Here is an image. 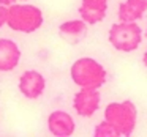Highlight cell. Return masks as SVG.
<instances>
[{"label":"cell","mask_w":147,"mask_h":137,"mask_svg":"<svg viewBox=\"0 0 147 137\" xmlns=\"http://www.w3.org/2000/svg\"><path fill=\"white\" fill-rule=\"evenodd\" d=\"M101 95L96 88H81L74 95L73 107L81 117H92L100 107Z\"/></svg>","instance_id":"8992f818"},{"label":"cell","mask_w":147,"mask_h":137,"mask_svg":"<svg viewBox=\"0 0 147 137\" xmlns=\"http://www.w3.org/2000/svg\"><path fill=\"white\" fill-rule=\"evenodd\" d=\"M13 3H16V0H0V5H5V7H10Z\"/></svg>","instance_id":"5bb4252c"},{"label":"cell","mask_w":147,"mask_h":137,"mask_svg":"<svg viewBox=\"0 0 147 137\" xmlns=\"http://www.w3.org/2000/svg\"><path fill=\"white\" fill-rule=\"evenodd\" d=\"M21 49L13 39H0V73H10L19 65Z\"/></svg>","instance_id":"9c48e42d"},{"label":"cell","mask_w":147,"mask_h":137,"mask_svg":"<svg viewBox=\"0 0 147 137\" xmlns=\"http://www.w3.org/2000/svg\"><path fill=\"white\" fill-rule=\"evenodd\" d=\"M105 120L117 131L119 136H131L136 128L138 110L131 101L111 102L105 109Z\"/></svg>","instance_id":"3957f363"},{"label":"cell","mask_w":147,"mask_h":137,"mask_svg":"<svg viewBox=\"0 0 147 137\" xmlns=\"http://www.w3.org/2000/svg\"><path fill=\"white\" fill-rule=\"evenodd\" d=\"M48 129L55 137H70L74 134L76 123L65 110H54L48 117Z\"/></svg>","instance_id":"52a82bcc"},{"label":"cell","mask_w":147,"mask_h":137,"mask_svg":"<svg viewBox=\"0 0 147 137\" xmlns=\"http://www.w3.org/2000/svg\"><path fill=\"white\" fill-rule=\"evenodd\" d=\"M71 80L79 88H101L108 80V73L101 63L92 57L78 58L70 68Z\"/></svg>","instance_id":"6da1fadb"},{"label":"cell","mask_w":147,"mask_h":137,"mask_svg":"<svg viewBox=\"0 0 147 137\" xmlns=\"http://www.w3.org/2000/svg\"><path fill=\"white\" fill-rule=\"evenodd\" d=\"M93 134H95L96 137H117V136H119L117 131H115L114 128H112L106 120L96 124V128H95V131H93Z\"/></svg>","instance_id":"7c38bea8"},{"label":"cell","mask_w":147,"mask_h":137,"mask_svg":"<svg viewBox=\"0 0 147 137\" xmlns=\"http://www.w3.org/2000/svg\"><path fill=\"white\" fill-rule=\"evenodd\" d=\"M147 8L141 5L138 0H125L119 5L117 16L120 22H136L144 16V11Z\"/></svg>","instance_id":"8fae6325"},{"label":"cell","mask_w":147,"mask_h":137,"mask_svg":"<svg viewBox=\"0 0 147 137\" xmlns=\"http://www.w3.org/2000/svg\"><path fill=\"white\" fill-rule=\"evenodd\" d=\"M59 32L70 43H79L87 35V24L82 19L65 21V22H62L59 25Z\"/></svg>","instance_id":"30bf717a"},{"label":"cell","mask_w":147,"mask_h":137,"mask_svg":"<svg viewBox=\"0 0 147 137\" xmlns=\"http://www.w3.org/2000/svg\"><path fill=\"white\" fill-rule=\"evenodd\" d=\"M146 38H147V30H146Z\"/></svg>","instance_id":"e0dca14e"},{"label":"cell","mask_w":147,"mask_h":137,"mask_svg":"<svg viewBox=\"0 0 147 137\" xmlns=\"http://www.w3.org/2000/svg\"><path fill=\"white\" fill-rule=\"evenodd\" d=\"M138 2H139V3H141V5H144V7H146V8H147V0H138Z\"/></svg>","instance_id":"2e32d148"},{"label":"cell","mask_w":147,"mask_h":137,"mask_svg":"<svg viewBox=\"0 0 147 137\" xmlns=\"http://www.w3.org/2000/svg\"><path fill=\"white\" fill-rule=\"evenodd\" d=\"M108 39L115 51L133 52L142 41V30L136 22H119L111 25Z\"/></svg>","instance_id":"277c9868"},{"label":"cell","mask_w":147,"mask_h":137,"mask_svg":"<svg viewBox=\"0 0 147 137\" xmlns=\"http://www.w3.org/2000/svg\"><path fill=\"white\" fill-rule=\"evenodd\" d=\"M7 11H8V7L0 5V29L7 24Z\"/></svg>","instance_id":"4fadbf2b"},{"label":"cell","mask_w":147,"mask_h":137,"mask_svg":"<svg viewBox=\"0 0 147 137\" xmlns=\"http://www.w3.org/2000/svg\"><path fill=\"white\" fill-rule=\"evenodd\" d=\"M108 13V0H81L79 14L86 24L95 25L101 22Z\"/></svg>","instance_id":"ba28073f"},{"label":"cell","mask_w":147,"mask_h":137,"mask_svg":"<svg viewBox=\"0 0 147 137\" xmlns=\"http://www.w3.org/2000/svg\"><path fill=\"white\" fill-rule=\"evenodd\" d=\"M19 92L27 99H38L46 90V79L36 70L24 71L19 77Z\"/></svg>","instance_id":"5b68a950"},{"label":"cell","mask_w":147,"mask_h":137,"mask_svg":"<svg viewBox=\"0 0 147 137\" xmlns=\"http://www.w3.org/2000/svg\"><path fill=\"white\" fill-rule=\"evenodd\" d=\"M45 22L43 13L35 5H18L13 3L7 11V25L14 32L33 33Z\"/></svg>","instance_id":"7a4b0ae2"},{"label":"cell","mask_w":147,"mask_h":137,"mask_svg":"<svg viewBox=\"0 0 147 137\" xmlns=\"http://www.w3.org/2000/svg\"><path fill=\"white\" fill-rule=\"evenodd\" d=\"M142 61H144V65H146V68H147V49H146V52H144V55H142Z\"/></svg>","instance_id":"9a60e30c"}]
</instances>
